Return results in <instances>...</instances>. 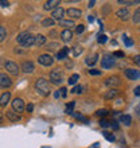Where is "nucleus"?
<instances>
[{
	"instance_id": "55",
	"label": "nucleus",
	"mask_w": 140,
	"mask_h": 148,
	"mask_svg": "<svg viewBox=\"0 0 140 148\" xmlns=\"http://www.w3.org/2000/svg\"><path fill=\"white\" fill-rule=\"evenodd\" d=\"M42 148H50V147H42Z\"/></svg>"
},
{
	"instance_id": "9",
	"label": "nucleus",
	"mask_w": 140,
	"mask_h": 148,
	"mask_svg": "<svg viewBox=\"0 0 140 148\" xmlns=\"http://www.w3.org/2000/svg\"><path fill=\"white\" fill-rule=\"evenodd\" d=\"M12 85V79L8 77L7 74L0 73V86L1 88H10Z\"/></svg>"
},
{
	"instance_id": "38",
	"label": "nucleus",
	"mask_w": 140,
	"mask_h": 148,
	"mask_svg": "<svg viewBox=\"0 0 140 148\" xmlns=\"http://www.w3.org/2000/svg\"><path fill=\"white\" fill-rule=\"evenodd\" d=\"M73 108H74V101L69 102V104H67V110H66V113H69V114H70V113L73 112V110H71Z\"/></svg>"
},
{
	"instance_id": "45",
	"label": "nucleus",
	"mask_w": 140,
	"mask_h": 148,
	"mask_svg": "<svg viewBox=\"0 0 140 148\" xmlns=\"http://www.w3.org/2000/svg\"><path fill=\"white\" fill-rule=\"evenodd\" d=\"M109 10H110V7H109V4H106L105 8H104V11H102V15H106V14L109 12Z\"/></svg>"
},
{
	"instance_id": "23",
	"label": "nucleus",
	"mask_w": 140,
	"mask_h": 148,
	"mask_svg": "<svg viewBox=\"0 0 140 148\" xmlns=\"http://www.w3.org/2000/svg\"><path fill=\"white\" fill-rule=\"evenodd\" d=\"M45 42H46V36H45V35H42V34H38V35L35 36V45L40 46V45H43Z\"/></svg>"
},
{
	"instance_id": "19",
	"label": "nucleus",
	"mask_w": 140,
	"mask_h": 148,
	"mask_svg": "<svg viewBox=\"0 0 140 148\" xmlns=\"http://www.w3.org/2000/svg\"><path fill=\"white\" fill-rule=\"evenodd\" d=\"M57 5H59V1L58 0H50V1H46L45 3V10H55Z\"/></svg>"
},
{
	"instance_id": "6",
	"label": "nucleus",
	"mask_w": 140,
	"mask_h": 148,
	"mask_svg": "<svg viewBox=\"0 0 140 148\" xmlns=\"http://www.w3.org/2000/svg\"><path fill=\"white\" fill-rule=\"evenodd\" d=\"M50 81L53 82V84H55V85L61 84V82H62V73H61L58 69L53 70L50 73Z\"/></svg>"
},
{
	"instance_id": "18",
	"label": "nucleus",
	"mask_w": 140,
	"mask_h": 148,
	"mask_svg": "<svg viewBox=\"0 0 140 148\" xmlns=\"http://www.w3.org/2000/svg\"><path fill=\"white\" fill-rule=\"evenodd\" d=\"M10 98H11V93L10 92H5V93L1 94L0 97V106H5L10 102Z\"/></svg>"
},
{
	"instance_id": "47",
	"label": "nucleus",
	"mask_w": 140,
	"mask_h": 148,
	"mask_svg": "<svg viewBox=\"0 0 140 148\" xmlns=\"http://www.w3.org/2000/svg\"><path fill=\"white\" fill-rule=\"evenodd\" d=\"M135 113H136L137 116H140V104H139V105L135 106Z\"/></svg>"
},
{
	"instance_id": "20",
	"label": "nucleus",
	"mask_w": 140,
	"mask_h": 148,
	"mask_svg": "<svg viewBox=\"0 0 140 148\" xmlns=\"http://www.w3.org/2000/svg\"><path fill=\"white\" fill-rule=\"evenodd\" d=\"M67 54H69V49H67V47H63V49H61V50L57 53V59H65L67 57Z\"/></svg>"
},
{
	"instance_id": "53",
	"label": "nucleus",
	"mask_w": 140,
	"mask_h": 148,
	"mask_svg": "<svg viewBox=\"0 0 140 148\" xmlns=\"http://www.w3.org/2000/svg\"><path fill=\"white\" fill-rule=\"evenodd\" d=\"M88 19H89V22H93V20H94V18H93V16H92V15H90L89 18H88Z\"/></svg>"
},
{
	"instance_id": "1",
	"label": "nucleus",
	"mask_w": 140,
	"mask_h": 148,
	"mask_svg": "<svg viewBox=\"0 0 140 148\" xmlns=\"http://www.w3.org/2000/svg\"><path fill=\"white\" fill-rule=\"evenodd\" d=\"M16 40H18V43H20L24 47H30L32 45H35V36H32L28 31L20 32L18 35V38H16Z\"/></svg>"
},
{
	"instance_id": "42",
	"label": "nucleus",
	"mask_w": 140,
	"mask_h": 148,
	"mask_svg": "<svg viewBox=\"0 0 140 148\" xmlns=\"http://www.w3.org/2000/svg\"><path fill=\"white\" fill-rule=\"evenodd\" d=\"M81 51H82V49H80V47H74V50H73V54L77 57V55H80L81 54Z\"/></svg>"
},
{
	"instance_id": "28",
	"label": "nucleus",
	"mask_w": 140,
	"mask_h": 148,
	"mask_svg": "<svg viewBox=\"0 0 140 148\" xmlns=\"http://www.w3.org/2000/svg\"><path fill=\"white\" fill-rule=\"evenodd\" d=\"M102 135H104V137H105V139H106L108 141H112V143L115 141V135H113V133L104 131V132H102Z\"/></svg>"
},
{
	"instance_id": "27",
	"label": "nucleus",
	"mask_w": 140,
	"mask_h": 148,
	"mask_svg": "<svg viewBox=\"0 0 140 148\" xmlns=\"http://www.w3.org/2000/svg\"><path fill=\"white\" fill-rule=\"evenodd\" d=\"M119 4H124V5H135V4H140V0H135V1H128V0H119Z\"/></svg>"
},
{
	"instance_id": "36",
	"label": "nucleus",
	"mask_w": 140,
	"mask_h": 148,
	"mask_svg": "<svg viewBox=\"0 0 140 148\" xmlns=\"http://www.w3.org/2000/svg\"><path fill=\"white\" fill-rule=\"evenodd\" d=\"M81 92H82V86H81V85L74 86L73 90H71V93H81Z\"/></svg>"
},
{
	"instance_id": "24",
	"label": "nucleus",
	"mask_w": 140,
	"mask_h": 148,
	"mask_svg": "<svg viewBox=\"0 0 140 148\" xmlns=\"http://www.w3.org/2000/svg\"><path fill=\"white\" fill-rule=\"evenodd\" d=\"M97 58H98V54H94L93 57H88V58H86V61H85V62L88 63L89 66H93L94 63H96V61H97Z\"/></svg>"
},
{
	"instance_id": "4",
	"label": "nucleus",
	"mask_w": 140,
	"mask_h": 148,
	"mask_svg": "<svg viewBox=\"0 0 140 148\" xmlns=\"http://www.w3.org/2000/svg\"><path fill=\"white\" fill-rule=\"evenodd\" d=\"M38 62L40 63L42 66H51L53 62H54V59H53V57L49 54H42V55H39Z\"/></svg>"
},
{
	"instance_id": "21",
	"label": "nucleus",
	"mask_w": 140,
	"mask_h": 148,
	"mask_svg": "<svg viewBox=\"0 0 140 148\" xmlns=\"http://www.w3.org/2000/svg\"><path fill=\"white\" fill-rule=\"evenodd\" d=\"M120 123H123L124 125L129 127V125L132 124V117L129 116V114H123V116L120 117Z\"/></svg>"
},
{
	"instance_id": "25",
	"label": "nucleus",
	"mask_w": 140,
	"mask_h": 148,
	"mask_svg": "<svg viewBox=\"0 0 140 148\" xmlns=\"http://www.w3.org/2000/svg\"><path fill=\"white\" fill-rule=\"evenodd\" d=\"M70 114H71V116H74V117H75V119H77V120H80V121H84L85 124H88V123H89V120H88V119H86L85 116H82V114H78V113H75V112H71V113H70Z\"/></svg>"
},
{
	"instance_id": "5",
	"label": "nucleus",
	"mask_w": 140,
	"mask_h": 148,
	"mask_svg": "<svg viewBox=\"0 0 140 148\" xmlns=\"http://www.w3.org/2000/svg\"><path fill=\"white\" fill-rule=\"evenodd\" d=\"M12 109L16 113H22L24 110V101L22 98H15L12 101Z\"/></svg>"
},
{
	"instance_id": "39",
	"label": "nucleus",
	"mask_w": 140,
	"mask_h": 148,
	"mask_svg": "<svg viewBox=\"0 0 140 148\" xmlns=\"http://www.w3.org/2000/svg\"><path fill=\"white\" fill-rule=\"evenodd\" d=\"M89 74H90V75H100V74H101V71H100V70H96V69H90Z\"/></svg>"
},
{
	"instance_id": "15",
	"label": "nucleus",
	"mask_w": 140,
	"mask_h": 148,
	"mask_svg": "<svg viewBox=\"0 0 140 148\" xmlns=\"http://www.w3.org/2000/svg\"><path fill=\"white\" fill-rule=\"evenodd\" d=\"M5 116H7V119L10 121H12V123L20 121V116L19 114H16V112H14V110H8V112H5Z\"/></svg>"
},
{
	"instance_id": "51",
	"label": "nucleus",
	"mask_w": 140,
	"mask_h": 148,
	"mask_svg": "<svg viewBox=\"0 0 140 148\" xmlns=\"http://www.w3.org/2000/svg\"><path fill=\"white\" fill-rule=\"evenodd\" d=\"M0 4H1L3 7H7V5H8V1H3V0H1V1H0Z\"/></svg>"
},
{
	"instance_id": "8",
	"label": "nucleus",
	"mask_w": 140,
	"mask_h": 148,
	"mask_svg": "<svg viewBox=\"0 0 140 148\" xmlns=\"http://www.w3.org/2000/svg\"><path fill=\"white\" fill-rule=\"evenodd\" d=\"M124 73H125V77L128 78V79H132V81L139 79V78H140V71L139 70H135V69H127Z\"/></svg>"
},
{
	"instance_id": "50",
	"label": "nucleus",
	"mask_w": 140,
	"mask_h": 148,
	"mask_svg": "<svg viewBox=\"0 0 140 148\" xmlns=\"http://www.w3.org/2000/svg\"><path fill=\"white\" fill-rule=\"evenodd\" d=\"M89 148H100V144H98V143H94L93 145H90Z\"/></svg>"
},
{
	"instance_id": "33",
	"label": "nucleus",
	"mask_w": 140,
	"mask_h": 148,
	"mask_svg": "<svg viewBox=\"0 0 140 148\" xmlns=\"http://www.w3.org/2000/svg\"><path fill=\"white\" fill-rule=\"evenodd\" d=\"M132 22L133 23H139L140 22V11H136V14H135L132 18Z\"/></svg>"
},
{
	"instance_id": "37",
	"label": "nucleus",
	"mask_w": 140,
	"mask_h": 148,
	"mask_svg": "<svg viewBox=\"0 0 140 148\" xmlns=\"http://www.w3.org/2000/svg\"><path fill=\"white\" fill-rule=\"evenodd\" d=\"M97 42L98 43H105L106 42V35H101V34H100L98 38H97Z\"/></svg>"
},
{
	"instance_id": "30",
	"label": "nucleus",
	"mask_w": 140,
	"mask_h": 148,
	"mask_svg": "<svg viewBox=\"0 0 140 148\" xmlns=\"http://www.w3.org/2000/svg\"><path fill=\"white\" fill-rule=\"evenodd\" d=\"M7 36V31H5V28L3 26H0V42H3L4 39Z\"/></svg>"
},
{
	"instance_id": "31",
	"label": "nucleus",
	"mask_w": 140,
	"mask_h": 148,
	"mask_svg": "<svg viewBox=\"0 0 140 148\" xmlns=\"http://www.w3.org/2000/svg\"><path fill=\"white\" fill-rule=\"evenodd\" d=\"M100 125H101L102 128H106V127L110 125V121L106 120V119H101V120H100Z\"/></svg>"
},
{
	"instance_id": "17",
	"label": "nucleus",
	"mask_w": 140,
	"mask_h": 148,
	"mask_svg": "<svg viewBox=\"0 0 140 148\" xmlns=\"http://www.w3.org/2000/svg\"><path fill=\"white\" fill-rule=\"evenodd\" d=\"M116 15L119 16L121 20H127V19H128V16H129L128 8H120V10L116 12Z\"/></svg>"
},
{
	"instance_id": "52",
	"label": "nucleus",
	"mask_w": 140,
	"mask_h": 148,
	"mask_svg": "<svg viewBox=\"0 0 140 148\" xmlns=\"http://www.w3.org/2000/svg\"><path fill=\"white\" fill-rule=\"evenodd\" d=\"M94 4H96V1H94V0H93V1H89V5H88V7H89V8H92V7H93V5H94Z\"/></svg>"
},
{
	"instance_id": "32",
	"label": "nucleus",
	"mask_w": 140,
	"mask_h": 148,
	"mask_svg": "<svg viewBox=\"0 0 140 148\" xmlns=\"http://www.w3.org/2000/svg\"><path fill=\"white\" fill-rule=\"evenodd\" d=\"M97 116H100V117H102V119H105L106 117V114H108V110L106 109H100V110H97V113H96Z\"/></svg>"
},
{
	"instance_id": "13",
	"label": "nucleus",
	"mask_w": 140,
	"mask_h": 148,
	"mask_svg": "<svg viewBox=\"0 0 140 148\" xmlns=\"http://www.w3.org/2000/svg\"><path fill=\"white\" fill-rule=\"evenodd\" d=\"M66 14L70 16V18L77 19V18H81L82 11H81V10H78V8H69V10L66 11Z\"/></svg>"
},
{
	"instance_id": "14",
	"label": "nucleus",
	"mask_w": 140,
	"mask_h": 148,
	"mask_svg": "<svg viewBox=\"0 0 140 148\" xmlns=\"http://www.w3.org/2000/svg\"><path fill=\"white\" fill-rule=\"evenodd\" d=\"M117 96H119V90L117 89H109L108 92H105L104 93L105 100H113V98H116Z\"/></svg>"
},
{
	"instance_id": "54",
	"label": "nucleus",
	"mask_w": 140,
	"mask_h": 148,
	"mask_svg": "<svg viewBox=\"0 0 140 148\" xmlns=\"http://www.w3.org/2000/svg\"><path fill=\"white\" fill-rule=\"evenodd\" d=\"M1 121H3V114L0 113V123H1Z\"/></svg>"
},
{
	"instance_id": "22",
	"label": "nucleus",
	"mask_w": 140,
	"mask_h": 148,
	"mask_svg": "<svg viewBox=\"0 0 140 148\" xmlns=\"http://www.w3.org/2000/svg\"><path fill=\"white\" fill-rule=\"evenodd\" d=\"M42 26L43 27H53V26H54V19H53V18H46V19H43Z\"/></svg>"
},
{
	"instance_id": "46",
	"label": "nucleus",
	"mask_w": 140,
	"mask_h": 148,
	"mask_svg": "<svg viewBox=\"0 0 140 148\" xmlns=\"http://www.w3.org/2000/svg\"><path fill=\"white\" fill-rule=\"evenodd\" d=\"M55 47H58L57 43H50V45H49V49H50V50H55Z\"/></svg>"
},
{
	"instance_id": "7",
	"label": "nucleus",
	"mask_w": 140,
	"mask_h": 148,
	"mask_svg": "<svg viewBox=\"0 0 140 148\" xmlns=\"http://www.w3.org/2000/svg\"><path fill=\"white\" fill-rule=\"evenodd\" d=\"M105 86H109V88H112L113 89V86H117V85H120V78L116 77V75H110V77H108L106 79H105Z\"/></svg>"
},
{
	"instance_id": "2",
	"label": "nucleus",
	"mask_w": 140,
	"mask_h": 148,
	"mask_svg": "<svg viewBox=\"0 0 140 148\" xmlns=\"http://www.w3.org/2000/svg\"><path fill=\"white\" fill-rule=\"evenodd\" d=\"M35 89H36V92H38L40 96H43V97L49 96V93H50L49 81H46L45 78H39V79H36V82H35Z\"/></svg>"
},
{
	"instance_id": "48",
	"label": "nucleus",
	"mask_w": 140,
	"mask_h": 148,
	"mask_svg": "<svg viewBox=\"0 0 140 148\" xmlns=\"http://www.w3.org/2000/svg\"><path fill=\"white\" fill-rule=\"evenodd\" d=\"M135 96H140V86L135 88Z\"/></svg>"
},
{
	"instance_id": "11",
	"label": "nucleus",
	"mask_w": 140,
	"mask_h": 148,
	"mask_svg": "<svg viewBox=\"0 0 140 148\" xmlns=\"http://www.w3.org/2000/svg\"><path fill=\"white\" fill-rule=\"evenodd\" d=\"M113 65H115L113 57H105V58H102L101 66L104 67V69H110V67H113Z\"/></svg>"
},
{
	"instance_id": "34",
	"label": "nucleus",
	"mask_w": 140,
	"mask_h": 148,
	"mask_svg": "<svg viewBox=\"0 0 140 148\" xmlns=\"http://www.w3.org/2000/svg\"><path fill=\"white\" fill-rule=\"evenodd\" d=\"M84 31H85V26H84V24H80V26L75 27V32H77V34H82Z\"/></svg>"
},
{
	"instance_id": "57",
	"label": "nucleus",
	"mask_w": 140,
	"mask_h": 148,
	"mask_svg": "<svg viewBox=\"0 0 140 148\" xmlns=\"http://www.w3.org/2000/svg\"><path fill=\"white\" fill-rule=\"evenodd\" d=\"M139 23H140V22H139Z\"/></svg>"
},
{
	"instance_id": "35",
	"label": "nucleus",
	"mask_w": 140,
	"mask_h": 148,
	"mask_svg": "<svg viewBox=\"0 0 140 148\" xmlns=\"http://www.w3.org/2000/svg\"><path fill=\"white\" fill-rule=\"evenodd\" d=\"M124 43H125V46H128L131 47L133 45V40L131 38H127V36H124Z\"/></svg>"
},
{
	"instance_id": "26",
	"label": "nucleus",
	"mask_w": 140,
	"mask_h": 148,
	"mask_svg": "<svg viewBox=\"0 0 140 148\" xmlns=\"http://www.w3.org/2000/svg\"><path fill=\"white\" fill-rule=\"evenodd\" d=\"M59 24L62 26V27H74V22L73 20H59Z\"/></svg>"
},
{
	"instance_id": "3",
	"label": "nucleus",
	"mask_w": 140,
	"mask_h": 148,
	"mask_svg": "<svg viewBox=\"0 0 140 148\" xmlns=\"http://www.w3.org/2000/svg\"><path fill=\"white\" fill-rule=\"evenodd\" d=\"M4 66H5V70H7L10 74H12V75H18V74H19V66H18L15 62L7 61Z\"/></svg>"
},
{
	"instance_id": "44",
	"label": "nucleus",
	"mask_w": 140,
	"mask_h": 148,
	"mask_svg": "<svg viewBox=\"0 0 140 148\" xmlns=\"http://www.w3.org/2000/svg\"><path fill=\"white\" fill-rule=\"evenodd\" d=\"M133 62L136 63L137 66H140V54H139V55H136V57L133 58Z\"/></svg>"
},
{
	"instance_id": "29",
	"label": "nucleus",
	"mask_w": 140,
	"mask_h": 148,
	"mask_svg": "<svg viewBox=\"0 0 140 148\" xmlns=\"http://www.w3.org/2000/svg\"><path fill=\"white\" fill-rule=\"evenodd\" d=\"M78 78H80V75H78V74H73V75H71V77L69 78V85H75V84H77V81H78Z\"/></svg>"
},
{
	"instance_id": "49",
	"label": "nucleus",
	"mask_w": 140,
	"mask_h": 148,
	"mask_svg": "<svg viewBox=\"0 0 140 148\" xmlns=\"http://www.w3.org/2000/svg\"><path fill=\"white\" fill-rule=\"evenodd\" d=\"M32 109H34V105H32V104H28L27 105V112H32Z\"/></svg>"
},
{
	"instance_id": "16",
	"label": "nucleus",
	"mask_w": 140,
	"mask_h": 148,
	"mask_svg": "<svg viewBox=\"0 0 140 148\" xmlns=\"http://www.w3.org/2000/svg\"><path fill=\"white\" fill-rule=\"evenodd\" d=\"M61 38H62L63 42H70L71 38H73V32L70 31L69 28H66V30H63V31L61 32Z\"/></svg>"
},
{
	"instance_id": "40",
	"label": "nucleus",
	"mask_w": 140,
	"mask_h": 148,
	"mask_svg": "<svg viewBox=\"0 0 140 148\" xmlns=\"http://www.w3.org/2000/svg\"><path fill=\"white\" fill-rule=\"evenodd\" d=\"M113 57H119V58H124V53L123 51H115Z\"/></svg>"
},
{
	"instance_id": "56",
	"label": "nucleus",
	"mask_w": 140,
	"mask_h": 148,
	"mask_svg": "<svg viewBox=\"0 0 140 148\" xmlns=\"http://www.w3.org/2000/svg\"><path fill=\"white\" fill-rule=\"evenodd\" d=\"M137 11H140V8H139V10H137Z\"/></svg>"
},
{
	"instance_id": "43",
	"label": "nucleus",
	"mask_w": 140,
	"mask_h": 148,
	"mask_svg": "<svg viewBox=\"0 0 140 148\" xmlns=\"http://www.w3.org/2000/svg\"><path fill=\"white\" fill-rule=\"evenodd\" d=\"M61 96H62V97H66L67 96V89L66 88H61Z\"/></svg>"
},
{
	"instance_id": "10",
	"label": "nucleus",
	"mask_w": 140,
	"mask_h": 148,
	"mask_svg": "<svg viewBox=\"0 0 140 148\" xmlns=\"http://www.w3.org/2000/svg\"><path fill=\"white\" fill-rule=\"evenodd\" d=\"M63 15H65V10H63L62 7H57L53 11V14H51V16H53V19H57V20H62Z\"/></svg>"
},
{
	"instance_id": "41",
	"label": "nucleus",
	"mask_w": 140,
	"mask_h": 148,
	"mask_svg": "<svg viewBox=\"0 0 140 148\" xmlns=\"http://www.w3.org/2000/svg\"><path fill=\"white\" fill-rule=\"evenodd\" d=\"M110 127H112L113 129H119V124H117L116 120H110Z\"/></svg>"
},
{
	"instance_id": "12",
	"label": "nucleus",
	"mask_w": 140,
	"mask_h": 148,
	"mask_svg": "<svg viewBox=\"0 0 140 148\" xmlns=\"http://www.w3.org/2000/svg\"><path fill=\"white\" fill-rule=\"evenodd\" d=\"M22 70H23L24 73H32V71L35 70L34 63H32L31 61H24V62L22 63Z\"/></svg>"
}]
</instances>
